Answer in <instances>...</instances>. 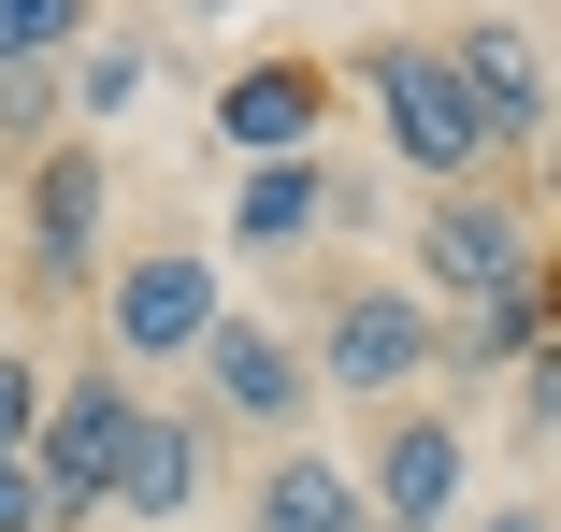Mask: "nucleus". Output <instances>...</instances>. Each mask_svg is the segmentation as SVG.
<instances>
[{
  "label": "nucleus",
  "mask_w": 561,
  "mask_h": 532,
  "mask_svg": "<svg viewBox=\"0 0 561 532\" xmlns=\"http://www.w3.org/2000/svg\"><path fill=\"white\" fill-rule=\"evenodd\" d=\"M360 101H375V144H389L417 187H490V173H504V130L476 116L461 58H446L432 30H389V44H360Z\"/></svg>",
  "instance_id": "1"
},
{
  "label": "nucleus",
  "mask_w": 561,
  "mask_h": 532,
  "mask_svg": "<svg viewBox=\"0 0 561 532\" xmlns=\"http://www.w3.org/2000/svg\"><path fill=\"white\" fill-rule=\"evenodd\" d=\"M101 360L116 374H187V346L231 316V274H216V245H130L101 259Z\"/></svg>",
  "instance_id": "2"
},
{
  "label": "nucleus",
  "mask_w": 561,
  "mask_h": 532,
  "mask_svg": "<svg viewBox=\"0 0 561 532\" xmlns=\"http://www.w3.org/2000/svg\"><path fill=\"white\" fill-rule=\"evenodd\" d=\"M403 288L432 316H461V302H504V288H547V245H533V201L518 187H432L417 201V231H403Z\"/></svg>",
  "instance_id": "3"
},
{
  "label": "nucleus",
  "mask_w": 561,
  "mask_h": 532,
  "mask_svg": "<svg viewBox=\"0 0 561 532\" xmlns=\"http://www.w3.org/2000/svg\"><path fill=\"white\" fill-rule=\"evenodd\" d=\"M15 259H30V288H101V259H116V144L58 130L15 173Z\"/></svg>",
  "instance_id": "4"
},
{
  "label": "nucleus",
  "mask_w": 561,
  "mask_h": 532,
  "mask_svg": "<svg viewBox=\"0 0 561 532\" xmlns=\"http://www.w3.org/2000/svg\"><path fill=\"white\" fill-rule=\"evenodd\" d=\"M317 389H346V403H403L432 374V302L403 274H360V288H331L317 302V346H302Z\"/></svg>",
  "instance_id": "5"
},
{
  "label": "nucleus",
  "mask_w": 561,
  "mask_h": 532,
  "mask_svg": "<svg viewBox=\"0 0 561 532\" xmlns=\"http://www.w3.org/2000/svg\"><path fill=\"white\" fill-rule=\"evenodd\" d=\"M346 475H360L375 532H461V504H476V432H461L446 403H389V432H375Z\"/></svg>",
  "instance_id": "6"
},
{
  "label": "nucleus",
  "mask_w": 561,
  "mask_h": 532,
  "mask_svg": "<svg viewBox=\"0 0 561 532\" xmlns=\"http://www.w3.org/2000/svg\"><path fill=\"white\" fill-rule=\"evenodd\" d=\"M130 374L101 360V374H44V432H30V475H44V504H58V532H101V475H116V447H130Z\"/></svg>",
  "instance_id": "7"
},
{
  "label": "nucleus",
  "mask_w": 561,
  "mask_h": 532,
  "mask_svg": "<svg viewBox=\"0 0 561 532\" xmlns=\"http://www.w3.org/2000/svg\"><path fill=\"white\" fill-rule=\"evenodd\" d=\"M216 504V417L202 403H130V447L101 475V518L116 532H187Z\"/></svg>",
  "instance_id": "8"
},
{
  "label": "nucleus",
  "mask_w": 561,
  "mask_h": 532,
  "mask_svg": "<svg viewBox=\"0 0 561 532\" xmlns=\"http://www.w3.org/2000/svg\"><path fill=\"white\" fill-rule=\"evenodd\" d=\"M187 374H202V417L274 432V447H302V417H317V374H302V346L274 332V316H216V332L187 346Z\"/></svg>",
  "instance_id": "9"
},
{
  "label": "nucleus",
  "mask_w": 561,
  "mask_h": 532,
  "mask_svg": "<svg viewBox=\"0 0 561 532\" xmlns=\"http://www.w3.org/2000/svg\"><path fill=\"white\" fill-rule=\"evenodd\" d=\"M216 144H231V173L245 159H317L331 144V72L317 58H231V72H216Z\"/></svg>",
  "instance_id": "10"
},
{
  "label": "nucleus",
  "mask_w": 561,
  "mask_h": 532,
  "mask_svg": "<svg viewBox=\"0 0 561 532\" xmlns=\"http://www.w3.org/2000/svg\"><path fill=\"white\" fill-rule=\"evenodd\" d=\"M446 58H461L476 116L504 130V159H547V30H533V15H461Z\"/></svg>",
  "instance_id": "11"
},
{
  "label": "nucleus",
  "mask_w": 561,
  "mask_h": 532,
  "mask_svg": "<svg viewBox=\"0 0 561 532\" xmlns=\"http://www.w3.org/2000/svg\"><path fill=\"white\" fill-rule=\"evenodd\" d=\"M331 231V159H245L231 173V245L245 259H302Z\"/></svg>",
  "instance_id": "12"
},
{
  "label": "nucleus",
  "mask_w": 561,
  "mask_h": 532,
  "mask_svg": "<svg viewBox=\"0 0 561 532\" xmlns=\"http://www.w3.org/2000/svg\"><path fill=\"white\" fill-rule=\"evenodd\" d=\"M245 532H375V504H360V475L331 447H274L260 489H245Z\"/></svg>",
  "instance_id": "13"
},
{
  "label": "nucleus",
  "mask_w": 561,
  "mask_h": 532,
  "mask_svg": "<svg viewBox=\"0 0 561 532\" xmlns=\"http://www.w3.org/2000/svg\"><path fill=\"white\" fill-rule=\"evenodd\" d=\"M145 86H159V44H145V30H87V44L58 58V130H87V144L130 130Z\"/></svg>",
  "instance_id": "14"
},
{
  "label": "nucleus",
  "mask_w": 561,
  "mask_h": 532,
  "mask_svg": "<svg viewBox=\"0 0 561 532\" xmlns=\"http://www.w3.org/2000/svg\"><path fill=\"white\" fill-rule=\"evenodd\" d=\"M533 346H547V288H504V302L432 316V374H518Z\"/></svg>",
  "instance_id": "15"
},
{
  "label": "nucleus",
  "mask_w": 561,
  "mask_h": 532,
  "mask_svg": "<svg viewBox=\"0 0 561 532\" xmlns=\"http://www.w3.org/2000/svg\"><path fill=\"white\" fill-rule=\"evenodd\" d=\"M58 144V58H0V173H30Z\"/></svg>",
  "instance_id": "16"
},
{
  "label": "nucleus",
  "mask_w": 561,
  "mask_h": 532,
  "mask_svg": "<svg viewBox=\"0 0 561 532\" xmlns=\"http://www.w3.org/2000/svg\"><path fill=\"white\" fill-rule=\"evenodd\" d=\"M101 0H0V58H72Z\"/></svg>",
  "instance_id": "17"
},
{
  "label": "nucleus",
  "mask_w": 561,
  "mask_h": 532,
  "mask_svg": "<svg viewBox=\"0 0 561 532\" xmlns=\"http://www.w3.org/2000/svg\"><path fill=\"white\" fill-rule=\"evenodd\" d=\"M504 417H518V447H547V432H561V360H547V346L504 374Z\"/></svg>",
  "instance_id": "18"
},
{
  "label": "nucleus",
  "mask_w": 561,
  "mask_h": 532,
  "mask_svg": "<svg viewBox=\"0 0 561 532\" xmlns=\"http://www.w3.org/2000/svg\"><path fill=\"white\" fill-rule=\"evenodd\" d=\"M30 432H44V360L0 346V447H30Z\"/></svg>",
  "instance_id": "19"
},
{
  "label": "nucleus",
  "mask_w": 561,
  "mask_h": 532,
  "mask_svg": "<svg viewBox=\"0 0 561 532\" xmlns=\"http://www.w3.org/2000/svg\"><path fill=\"white\" fill-rule=\"evenodd\" d=\"M0 532H58V504H44V475H30V447H0Z\"/></svg>",
  "instance_id": "20"
},
{
  "label": "nucleus",
  "mask_w": 561,
  "mask_h": 532,
  "mask_svg": "<svg viewBox=\"0 0 561 532\" xmlns=\"http://www.w3.org/2000/svg\"><path fill=\"white\" fill-rule=\"evenodd\" d=\"M461 532H547V504H533V489H504V504H476Z\"/></svg>",
  "instance_id": "21"
},
{
  "label": "nucleus",
  "mask_w": 561,
  "mask_h": 532,
  "mask_svg": "<svg viewBox=\"0 0 561 532\" xmlns=\"http://www.w3.org/2000/svg\"><path fill=\"white\" fill-rule=\"evenodd\" d=\"M173 15H231V0H173Z\"/></svg>",
  "instance_id": "22"
},
{
  "label": "nucleus",
  "mask_w": 561,
  "mask_h": 532,
  "mask_svg": "<svg viewBox=\"0 0 561 532\" xmlns=\"http://www.w3.org/2000/svg\"><path fill=\"white\" fill-rule=\"evenodd\" d=\"M0 346H15V288H0Z\"/></svg>",
  "instance_id": "23"
}]
</instances>
